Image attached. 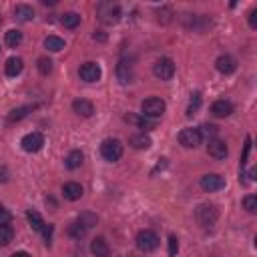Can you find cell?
<instances>
[{
	"mask_svg": "<svg viewBox=\"0 0 257 257\" xmlns=\"http://www.w3.org/2000/svg\"><path fill=\"white\" fill-rule=\"evenodd\" d=\"M165 108H167V104H165V100L159 98V96H149V98H145V100L141 102L143 116L153 118V120H155L157 116H161V114L165 112Z\"/></svg>",
	"mask_w": 257,
	"mask_h": 257,
	"instance_id": "1",
	"label": "cell"
},
{
	"mask_svg": "<svg viewBox=\"0 0 257 257\" xmlns=\"http://www.w3.org/2000/svg\"><path fill=\"white\" fill-rule=\"evenodd\" d=\"M195 217H197L199 225H203V227H213V225L217 223V219H219V211H217V207H215V205L203 203V205H199V207H197Z\"/></svg>",
	"mask_w": 257,
	"mask_h": 257,
	"instance_id": "2",
	"label": "cell"
},
{
	"mask_svg": "<svg viewBox=\"0 0 257 257\" xmlns=\"http://www.w3.org/2000/svg\"><path fill=\"white\" fill-rule=\"evenodd\" d=\"M96 14H98V20L100 22L114 24L120 18V8H118V4H112V2H100L96 6Z\"/></svg>",
	"mask_w": 257,
	"mask_h": 257,
	"instance_id": "3",
	"label": "cell"
},
{
	"mask_svg": "<svg viewBox=\"0 0 257 257\" xmlns=\"http://www.w3.org/2000/svg\"><path fill=\"white\" fill-rule=\"evenodd\" d=\"M135 241H137V247H139L143 253H151V251H155V249L159 247V235H157L155 231H151V229L139 231Z\"/></svg>",
	"mask_w": 257,
	"mask_h": 257,
	"instance_id": "4",
	"label": "cell"
},
{
	"mask_svg": "<svg viewBox=\"0 0 257 257\" xmlns=\"http://www.w3.org/2000/svg\"><path fill=\"white\" fill-rule=\"evenodd\" d=\"M100 155L104 157V161H118L122 157V143L118 139H104L100 145Z\"/></svg>",
	"mask_w": 257,
	"mask_h": 257,
	"instance_id": "5",
	"label": "cell"
},
{
	"mask_svg": "<svg viewBox=\"0 0 257 257\" xmlns=\"http://www.w3.org/2000/svg\"><path fill=\"white\" fill-rule=\"evenodd\" d=\"M153 72H155V76L157 78H161V80H171L173 78V74H175V62L171 60V58H159L157 62H155V66H153Z\"/></svg>",
	"mask_w": 257,
	"mask_h": 257,
	"instance_id": "6",
	"label": "cell"
},
{
	"mask_svg": "<svg viewBox=\"0 0 257 257\" xmlns=\"http://www.w3.org/2000/svg\"><path fill=\"white\" fill-rule=\"evenodd\" d=\"M20 145L26 153H38L44 147V137H42V133H28L22 137Z\"/></svg>",
	"mask_w": 257,
	"mask_h": 257,
	"instance_id": "7",
	"label": "cell"
},
{
	"mask_svg": "<svg viewBox=\"0 0 257 257\" xmlns=\"http://www.w3.org/2000/svg\"><path fill=\"white\" fill-rule=\"evenodd\" d=\"M199 185H201V189L205 193H213V191H219V189L225 187V179L221 175H217V173H209V175H203L201 177Z\"/></svg>",
	"mask_w": 257,
	"mask_h": 257,
	"instance_id": "8",
	"label": "cell"
},
{
	"mask_svg": "<svg viewBox=\"0 0 257 257\" xmlns=\"http://www.w3.org/2000/svg\"><path fill=\"white\" fill-rule=\"evenodd\" d=\"M78 74H80V78H82L84 82H96V80L100 78L102 70H100V66H98L96 62H84V64H80Z\"/></svg>",
	"mask_w": 257,
	"mask_h": 257,
	"instance_id": "9",
	"label": "cell"
},
{
	"mask_svg": "<svg viewBox=\"0 0 257 257\" xmlns=\"http://www.w3.org/2000/svg\"><path fill=\"white\" fill-rule=\"evenodd\" d=\"M179 143H181L185 149H195V147L201 143L199 128H183V131L179 133Z\"/></svg>",
	"mask_w": 257,
	"mask_h": 257,
	"instance_id": "10",
	"label": "cell"
},
{
	"mask_svg": "<svg viewBox=\"0 0 257 257\" xmlns=\"http://www.w3.org/2000/svg\"><path fill=\"white\" fill-rule=\"evenodd\" d=\"M207 153H209L213 159L223 161V159L227 157L229 149H227V143H225V141H221V139H211L209 145H207Z\"/></svg>",
	"mask_w": 257,
	"mask_h": 257,
	"instance_id": "11",
	"label": "cell"
},
{
	"mask_svg": "<svg viewBox=\"0 0 257 257\" xmlns=\"http://www.w3.org/2000/svg\"><path fill=\"white\" fill-rule=\"evenodd\" d=\"M215 68L221 72V74H233L237 70V60L229 54H221L217 60H215Z\"/></svg>",
	"mask_w": 257,
	"mask_h": 257,
	"instance_id": "12",
	"label": "cell"
},
{
	"mask_svg": "<svg viewBox=\"0 0 257 257\" xmlns=\"http://www.w3.org/2000/svg\"><path fill=\"white\" fill-rule=\"evenodd\" d=\"M233 110H235L233 102H231V100H225V98H219V100H215V102L211 104V112H213L215 116H219V118L231 116Z\"/></svg>",
	"mask_w": 257,
	"mask_h": 257,
	"instance_id": "13",
	"label": "cell"
},
{
	"mask_svg": "<svg viewBox=\"0 0 257 257\" xmlns=\"http://www.w3.org/2000/svg\"><path fill=\"white\" fill-rule=\"evenodd\" d=\"M116 78H118L120 84L131 82V80H133V64L126 62V60H120V62L116 64Z\"/></svg>",
	"mask_w": 257,
	"mask_h": 257,
	"instance_id": "14",
	"label": "cell"
},
{
	"mask_svg": "<svg viewBox=\"0 0 257 257\" xmlns=\"http://www.w3.org/2000/svg\"><path fill=\"white\" fill-rule=\"evenodd\" d=\"M90 253H92L94 257H108V255H110V247H108V243L104 241V237L92 239V243H90Z\"/></svg>",
	"mask_w": 257,
	"mask_h": 257,
	"instance_id": "15",
	"label": "cell"
},
{
	"mask_svg": "<svg viewBox=\"0 0 257 257\" xmlns=\"http://www.w3.org/2000/svg\"><path fill=\"white\" fill-rule=\"evenodd\" d=\"M22 68H24V60H22L20 56H10V58L6 60L4 72H6V76H18V74L22 72Z\"/></svg>",
	"mask_w": 257,
	"mask_h": 257,
	"instance_id": "16",
	"label": "cell"
},
{
	"mask_svg": "<svg viewBox=\"0 0 257 257\" xmlns=\"http://www.w3.org/2000/svg\"><path fill=\"white\" fill-rule=\"evenodd\" d=\"M72 110H74L76 114H80V116H92L94 104H92L90 100H86V98H76V100L72 102Z\"/></svg>",
	"mask_w": 257,
	"mask_h": 257,
	"instance_id": "17",
	"label": "cell"
},
{
	"mask_svg": "<svg viewBox=\"0 0 257 257\" xmlns=\"http://www.w3.org/2000/svg\"><path fill=\"white\" fill-rule=\"evenodd\" d=\"M62 195H64L66 201H76V199L82 197V187H80L78 183H74V181L64 183V185H62Z\"/></svg>",
	"mask_w": 257,
	"mask_h": 257,
	"instance_id": "18",
	"label": "cell"
},
{
	"mask_svg": "<svg viewBox=\"0 0 257 257\" xmlns=\"http://www.w3.org/2000/svg\"><path fill=\"white\" fill-rule=\"evenodd\" d=\"M14 18L20 22H30L34 18V8L28 4H16L14 6Z\"/></svg>",
	"mask_w": 257,
	"mask_h": 257,
	"instance_id": "19",
	"label": "cell"
},
{
	"mask_svg": "<svg viewBox=\"0 0 257 257\" xmlns=\"http://www.w3.org/2000/svg\"><path fill=\"white\" fill-rule=\"evenodd\" d=\"M128 145H131L133 149H137V151H147V149L153 145V141H151L149 135L141 133V135H133V137L128 139Z\"/></svg>",
	"mask_w": 257,
	"mask_h": 257,
	"instance_id": "20",
	"label": "cell"
},
{
	"mask_svg": "<svg viewBox=\"0 0 257 257\" xmlns=\"http://www.w3.org/2000/svg\"><path fill=\"white\" fill-rule=\"evenodd\" d=\"M124 120H128V122L137 124V126H139V128H143V131H151V128H155V120H153V118H147V116L126 114V116H124Z\"/></svg>",
	"mask_w": 257,
	"mask_h": 257,
	"instance_id": "21",
	"label": "cell"
},
{
	"mask_svg": "<svg viewBox=\"0 0 257 257\" xmlns=\"http://www.w3.org/2000/svg\"><path fill=\"white\" fill-rule=\"evenodd\" d=\"M82 161H84V155H82L78 149H74V151H70V153L66 155L64 165H66L68 169H78V167L82 165Z\"/></svg>",
	"mask_w": 257,
	"mask_h": 257,
	"instance_id": "22",
	"label": "cell"
},
{
	"mask_svg": "<svg viewBox=\"0 0 257 257\" xmlns=\"http://www.w3.org/2000/svg\"><path fill=\"white\" fill-rule=\"evenodd\" d=\"M26 219H28V223H30V227H32L34 231H42V227H44V219L40 217L38 211L28 209V211H26Z\"/></svg>",
	"mask_w": 257,
	"mask_h": 257,
	"instance_id": "23",
	"label": "cell"
},
{
	"mask_svg": "<svg viewBox=\"0 0 257 257\" xmlns=\"http://www.w3.org/2000/svg\"><path fill=\"white\" fill-rule=\"evenodd\" d=\"M60 24H62L64 28H76V26L80 24V14H76V12H66V14L60 16Z\"/></svg>",
	"mask_w": 257,
	"mask_h": 257,
	"instance_id": "24",
	"label": "cell"
},
{
	"mask_svg": "<svg viewBox=\"0 0 257 257\" xmlns=\"http://www.w3.org/2000/svg\"><path fill=\"white\" fill-rule=\"evenodd\" d=\"M44 48H48L50 52H58V50H62L64 48V40L60 38V36H46L44 38Z\"/></svg>",
	"mask_w": 257,
	"mask_h": 257,
	"instance_id": "25",
	"label": "cell"
},
{
	"mask_svg": "<svg viewBox=\"0 0 257 257\" xmlns=\"http://www.w3.org/2000/svg\"><path fill=\"white\" fill-rule=\"evenodd\" d=\"M4 42H6V46H10V48H16L20 42H22V32L20 30H8L6 34H4Z\"/></svg>",
	"mask_w": 257,
	"mask_h": 257,
	"instance_id": "26",
	"label": "cell"
},
{
	"mask_svg": "<svg viewBox=\"0 0 257 257\" xmlns=\"http://www.w3.org/2000/svg\"><path fill=\"white\" fill-rule=\"evenodd\" d=\"M32 108H34L32 104H24V106H18V108H14V110H12L10 114H8V120H10V122L22 120V118H24V116H26V114H28V112L32 110Z\"/></svg>",
	"mask_w": 257,
	"mask_h": 257,
	"instance_id": "27",
	"label": "cell"
},
{
	"mask_svg": "<svg viewBox=\"0 0 257 257\" xmlns=\"http://www.w3.org/2000/svg\"><path fill=\"white\" fill-rule=\"evenodd\" d=\"M86 227H82L78 221H74V223H70L68 225V229H66V233H68V237H72V239H80V237H84L86 235Z\"/></svg>",
	"mask_w": 257,
	"mask_h": 257,
	"instance_id": "28",
	"label": "cell"
},
{
	"mask_svg": "<svg viewBox=\"0 0 257 257\" xmlns=\"http://www.w3.org/2000/svg\"><path fill=\"white\" fill-rule=\"evenodd\" d=\"M12 239H14V231H12V227H10L8 223L0 225V247H6Z\"/></svg>",
	"mask_w": 257,
	"mask_h": 257,
	"instance_id": "29",
	"label": "cell"
},
{
	"mask_svg": "<svg viewBox=\"0 0 257 257\" xmlns=\"http://www.w3.org/2000/svg\"><path fill=\"white\" fill-rule=\"evenodd\" d=\"M217 133H219V126L217 124H203L201 128H199V135H201V139L205 137V139H217Z\"/></svg>",
	"mask_w": 257,
	"mask_h": 257,
	"instance_id": "30",
	"label": "cell"
},
{
	"mask_svg": "<svg viewBox=\"0 0 257 257\" xmlns=\"http://www.w3.org/2000/svg\"><path fill=\"white\" fill-rule=\"evenodd\" d=\"M78 223L82 225V227H86V229H90L92 225H96V215H92V213H80L78 215Z\"/></svg>",
	"mask_w": 257,
	"mask_h": 257,
	"instance_id": "31",
	"label": "cell"
},
{
	"mask_svg": "<svg viewBox=\"0 0 257 257\" xmlns=\"http://www.w3.org/2000/svg\"><path fill=\"white\" fill-rule=\"evenodd\" d=\"M50 70H52V60H50L48 56H40V58H38V72L46 76Z\"/></svg>",
	"mask_w": 257,
	"mask_h": 257,
	"instance_id": "32",
	"label": "cell"
},
{
	"mask_svg": "<svg viewBox=\"0 0 257 257\" xmlns=\"http://www.w3.org/2000/svg\"><path fill=\"white\" fill-rule=\"evenodd\" d=\"M243 209L247 213H257V197L255 195H247L243 199Z\"/></svg>",
	"mask_w": 257,
	"mask_h": 257,
	"instance_id": "33",
	"label": "cell"
},
{
	"mask_svg": "<svg viewBox=\"0 0 257 257\" xmlns=\"http://www.w3.org/2000/svg\"><path fill=\"white\" fill-rule=\"evenodd\" d=\"M199 106H201V94L195 92L193 98H191V104H189V108H187V116H193V114L199 110Z\"/></svg>",
	"mask_w": 257,
	"mask_h": 257,
	"instance_id": "34",
	"label": "cell"
},
{
	"mask_svg": "<svg viewBox=\"0 0 257 257\" xmlns=\"http://www.w3.org/2000/svg\"><path fill=\"white\" fill-rule=\"evenodd\" d=\"M177 251H179V241H177L175 235H171V237H169V257H175Z\"/></svg>",
	"mask_w": 257,
	"mask_h": 257,
	"instance_id": "35",
	"label": "cell"
},
{
	"mask_svg": "<svg viewBox=\"0 0 257 257\" xmlns=\"http://www.w3.org/2000/svg\"><path fill=\"white\" fill-rule=\"evenodd\" d=\"M249 151H251V137H247V141H245V151H243V157H241V167H245L247 157H249Z\"/></svg>",
	"mask_w": 257,
	"mask_h": 257,
	"instance_id": "36",
	"label": "cell"
},
{
	"mask_svg": "<svg viewBox=\"0 0 257 257\" xmlns=\"http://www.w3.org/2000/svg\"><path fill=\"white\" fill-rule=\"evenodd\" d=\"M42 235H44L46 245H48V243H50V237H52V225H46V223H44V227H42Z\"/></svg>",
	"mask_w": 257,
	"mask_h": 257,
	"instance_id": "37",
	"label": "cell"
},
{
	"mask_svg": "<svg viewBox=\"0 0 257 257\" xmlns=\"http://www.w3.org/2000/svg\"><path fill=\"white\" fill-rule=\"evenodd\" d=\"M249 26L251 28H257V8H253L249 12Z\"/></svg>",
	"mask_w": 257,
	"mask_h": 257,
	"instance_id": "38",
	"label": "cell"
},
{
	"mask_svg": "<svg viewBox=\"0 0 257 257\" xmlns=\"http://www.w3.org/2000/svg\"><path fill=\"white\" fill-rule=\"evenodd\" d=\"M92 38H94V40H100V42H104V40H106V34H104L102 30H96V32L92 34Z\"/></svg>",
	"mask_w": 257,
	"mask_h": 257,
	"instance_id": "39",
	"label": "cell"
},
{
	"mask_svg": "<svg viewBox=\"0 0 257 257\" xmlns=\"http://www.w3.org/2000/svg\"><path fill=\"white\" fill-rule=\"evenodd\" d=\"M6 179H8V171L4 167H0V183H4Z\"/></svg>",
	"mask_w": 257,
	"mask_h": 257,
	"instance_id": "40",
	"label": "cell"
},
{
	"mask_svg": "<svg viewBox=\"0 0 257 257\" xmlns=\"http://www.w3.org/2000/svg\"><path fill=\"white\" fill-rule=\"evenodd\" d=\"M10 257H32L30 253H26V251H16V253H12Z\"/></svg>",
	"mask_w": 257,
	"mask_h": 257,
	"instance_id": "41",
	"label": "cell"
},
{
	"mask_svg": "<svg viewBox=\"0 0 257 257\" xmlns=\"http://www.w3.org/2000/svg\"><path fill=\"white\" fill-rule=\"evenodd\" d=\"M2 213H4V207H2V205H0V215H2Z\"/></svg>",
	"mask_w": 257,
	"mask_h": 257,
	"instance_id": "42",
	"label": "cell"
},
{
	"mask_svg": "<svg viewBox=\"0 0 257 257\" xmlns=\"http://www.w3.org/2000/svg\"><path fill=\"white\" fill-rule=\"evenodd\" d=\"M0 22H2V14H0Z\"/></svg>",
	"mask_w": 257,
	"mask_h": 257,
	"instance_id": "43",
	"label": "cell"
}]
</instances>
